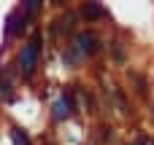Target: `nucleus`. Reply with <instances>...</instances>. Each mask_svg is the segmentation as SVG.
<instances>
[{"mask_svg":"<svg viewBox=\"0 0 154 145\" xmlns=\"http://www.w3.org/2000/svg\"><path fill=\"white\" fill-rule=\"evenodd\" d=\"M38 51H41V35H35V38L27 43V48H24V57H22V70H24V75L32 73L35 59H38Z\"/></svg>","mask_w":154,"mask_h":145,"instance_id":"1","label":"nucleus"},{"mask_svg":"<svg viewBox=\"0 0 154 145\" xmlns=\"http://www.w3.org/2000/svg\"><path fill=\"white\" fill-rule=\"evenodd\" d=\"M81 16H84L87 22H95V19H103L106 11H103V5H97V3H84V5H81Z\"/></svg>","mask_w":154,"mask_h":145,"instance_id":"2","label":"nucleus"},{"mask_svg":"<svg viewBox=\"0 0 154 145\" xmlns=\"http://www.w3.org/2000/svg\"><path fill=\"white\" fill-rule=\"evenodd\" d=\"M79 43H81V51H84V54H92V51L97 48V46H95V38H92V35H84V32L79 35Z\"/></svg>","mask_w":154,"mask_h":145,"instance_id":"3","label":"nucleus"},{"mask_svg":"<svg viewBox=\"0 0 154 145\" xmlns=\"http://www.w3.org/2000/svg\"><path fill=\"white\" fill-rule=\"evenodd\" d=\"M14 143H16V145H30L27 135H24V129H14Z\"/></svg>","mask_w":154,"mask_h":145,"instance_id":"4","label":"nucleus"}]
</instances>
